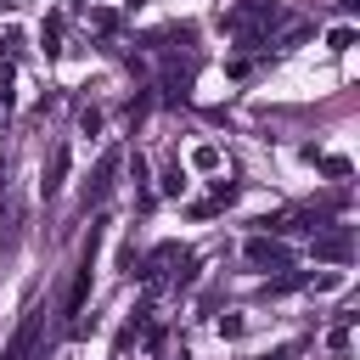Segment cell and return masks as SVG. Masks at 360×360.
<instances>
[{
	"label": "cell",
	"mask_w": 360,
	"mask_h": 360,
	"mask_svg": "<svg viewBox=\"0 0 360 360\" xmlns=\"http://www.w3.org/2000/svg\"><path fill=\"white\" fill-rule=\"evenodd\" d=\"M62 180H68V141H56V146H51V163H45V180H39V186H45V197H56V191H62Z\"/></svg>",
	"instance_id": "3957f363"
},
{
	"label": "cell",
	"mask_w": 360,
	"mask_h": 360,
	"mask_svg": "<svg viewBox=\"0 0 360 360\" xmlns=\"http://www.w3.org/2000/svg\"><path fill=\"white\" fill-rule=\"evenodd\" d=\"M309 253H315V259H332V264H343V259H354V231H349V225H332V231H315V242H309Z\"/></svg>",
	"instance_id": "6da1fadb"
},
{
	"label": "cell",
	"mask_w": 360,
	"mask_h": 360,
	"mask_svg": "<svg viewBox=\"0 0 360 360\" xmlns=\"http://www.w3.org/2000/svg\"><path fill=\"white\" fill-rule=\"evenodd\" d=\"M248 259H253V264H276V270H281V264H287V248H281V242L253 236V242H248Z\"/></svg>",
	"instance_id": "277c9868"
},
{
	"label": "cell",
	"mask_w": 360,
	"mask_h": 360,
	"mask_svg": "<svg viewBox=\"0 0 360 360\" xmlns=\"http://www.w3.org/2000/svg\"><path fill=\"white\" fill-rule=\"evenodd\" d=\"M191 163H197V169H219V152H214V146H197V158H191Z\"/></svg>",
	"instance_id": "5b68a950"
},
{
	"label": "cell",
	"mask_w": 360,
	"mask_h": 360,
	"mask_svg": "<svg viewBox=\"0 0 360 360\" xmlns=\"http://www.w3.org/2000/svg\"><path fill=\"white\" fill-rule=\"evenodd\" d=\"M39 332H45V309H28V321L17 326V338L6 343V354H0V360H28V354H34V343H39Z\"/></svg>",
	"instance_id": "7a4b0ae2"
}]
</instances>
